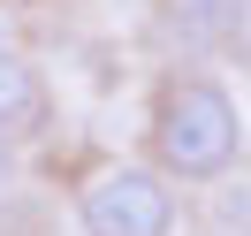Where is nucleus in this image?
<instances>
[{
    "label": "nucleus",
    "instance_id": "f257e3e1",
    "mask_svg": "<svg viewBox=\"0 0 251 236\" xmlns=\"http://www.w3.org/2000/svg\"><path fill=\"white\" fill-rule=\"evenodd\" d=\"M244 160V107L213 69H175L152 99V168L168 183H228Z\"/></svg>",
    "mask_w": 251,
    "mask_h": 236
},
{
    "label": "nucleus",
    "instance_id": "f03ea898",
    "mask_svg": "<svg viewBox=\"0 0 251 236\" xmlns=\"http://www.w3.org/2000/svg\"><path fill=\"white\" fill-rule=\"evenodd\" d=\"M183 198L152 160H107L76 190V229L84 236H175Z\"/></svg>",
    "mask_w": 251,
    "mask_h": 236
},
{
    "label": "nucleus",
    "instance_id": "7ed1b4c3",
    "mask_svg": "<svg viewBox=\"0 0 251 236\" xmlns=\"http://www.w3.org/2000/svg\"><path fill=\"white\" fill-rule=\"evenodd\" d=\"M160 31L183 53H244L251 46V0H160Z\"/></svg>",
    "mask_w": 251,
    "mask_h": 236
},
{
    "label": "nucleus",
    "instance_id": "20e7f679",
    "mask_svg": "<svg viewBox=\"0 0 251 236\" xmlns=\"http://www.w3.org/2000/svg\"><path fill=\"white\" fill-rule=\"evenodd\" d=\"M38 122H46V77H38V61L23 46L0 38V130L8 137H31Z\"/></svg>",
    "mask_w": 251,
    "mask_h": 236
},
{
    "label": "nucleus",
    "instance_id": "39448f33",
    "mask_svg": "<svg viewBox=\"0 0 251 236\" xmlns=\"http://www.w3.org/2000/svg\"><path fill=\"white\" fill-rule=\"evenodd\" d=\"M16 175H23V153H16V137H8V130H0V198H8V190H16Z\"/></svg>",
    "mask_w": 251,
    "mask_h": 236
}]
</instances>
